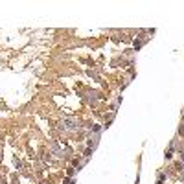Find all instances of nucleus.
<instances>
[{"instance_id":"1","label":"nucleus","mask_w":184,"mask_h":184,"mask_svg":"<svg viewBox=\"0 0 184 184\" xmlns=\"http://www.w3.org/2000/svg\"><path fill=\"white\" fill-rule=\"evenodd\" d=\"M61 127L66 129V131H75V129H79V122L75 120V118H66V120H63Z\"/></svg>"},{"instance_id":"2","label":"nucleus","mask_w":184,"mask_h":184,"mask_svg":"<svg viewBox=\"0 0 184 184\" xmlns=\"http://www.w3.org/2000/svg\"><path fill=\"white\" fill-rule=\"evenodd\" d=\"M162 182H164V175H158V182L157 184H162Z\"/></svg>"}]
</instances>
